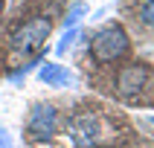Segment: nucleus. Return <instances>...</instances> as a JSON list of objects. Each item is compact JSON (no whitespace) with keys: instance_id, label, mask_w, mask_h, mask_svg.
Wrapping results in <instances>:
<instances>
[{"instance_id":"f257e3e1","label":"nucleus","mask_w":154,"mask_h":148,"mask_svg":"<svg viewBox=\"0 0 154 148\" xmlns=\"http://www.w3.org/2000/svg\"><path fill=\"white\" fill-rule=\"evenodd\" d=\"M87 55L99 67H111L119 64L131 55V35L125 32L122 23H102L93 29V35H87Z\"/></svg>"},{"instance_id":"f03ea898","label":"nucleus","mask_w":154,"mask_h":148,"mask_svg":"<svg viewBox=\"0 0 154 148\" xmlns=\"http://www.w3.org/2000/svg\"><path fill=\"white\" fill-rule=\"evenodd\" d=\"M52 32V20L47 15H29L12 29V50L17 55H35Z\"/></svg>"},{"instance_id":"7ed1b4c3","label":"nucleus","mask_w":154,"mask_h":148,"mask_svg":"<svg viewBox=\"0 0 154 148\" xmlns=\"http://www.w3.org/2000/svg\"><path fill=\"white\" fill-rule=\"evenodd\" d=\"M58 134V107L50 102H35L26 113V137L32 142H50Z\"/></svg>"},{"instance_id":"20e7f679","label":"nucleus","mask_w":154,"mask_h":148,"mask_svg":"<svg viewBox=\"0 0 154 148\" xmlns=\"http://www.w3.org/2000/svg\"><path fill=\"white\" fill-rule=\"evenodd\" d=\"M151 81V67L146 61H128L116 70V78H113V87L122 99H137L143 90Z\"/></svg>"},{"instance_id":"39448f33","label":"nucleus","mask_w":154,"mask_h":148,"mask_svg":"<svg viewBox=\"0 0 154 148\" xmlns=\"http://www.w3.org/2000/svg\"><path fill=\"white\" fill-rule=\"evenodd\" d=\"M99 137V119L93 113H76L67 122V139L73 148H90Z\"/></svg>"},{"instance_id":"423d86ee","label":"nucleus","mask_w":154,"mask_h":148,"mask_svg":"<svg viewBox=\"0 0 154 148\" xmlns=\"http://www.w3.org/2000/svg\"><path fill=\"white\" fill-rule=\"evenodd\" d=\"M35 73H38V81L52 87V90H67V87L76 84V73L70 67H64V64H58V61H50V58H44V64Z\"/></svg>"},{"instance_id":"0eeeda50","label":"nucleus","mask_w":154,"mask_h":148,"mask_svg":"<svg viewBox=\"0 0 154 148\" xmlns=\"http://www.w3.org/2000/svg\"><path fill=\"white\" fill-rule=\"evenodd\" d=\"M90 15V6H87L85 0H73L67 6V12H64V17H61V26L64 29H73V26H82V20Z\"/></svg>"},{"instance_id":"6e6552de","label":"nucleus","mask_w":154,"mask_h":148,"mask_svg":"<svg viewBox=\"0 0 154 148\" xmlns=\"http://www.w3.org/2000/svg\"><path fill=\"white\" fill-rule=\"evenodd\" d=\"M79 38H85V32H82V26H73V29H64V35L58 38V44H55V55H67L73 47H76Z\"/></svg>"},{"instance_id":"1a4fd4ad","label":"nucleus","mask_w":154,"mask_h":148,"mask_svg":"<svg viewBox=\"0 0 154 148\" xmlns=\"http://www.w3.org/2000/svg\"><path fill=\"white\" fill-rule=\"evenodd\" d=\"M134 17H137V23L154 29V0H143L137 6V12H134Z\"/></svg>"},{"instance_id":"9d476101","label":"nucleus","mask_w":154,"mask_h":148,"mask_svg":"<svg viewBox=\"0 0 154 148\" xmlns=\"http://www.w3.org/2000/svg\"><path fill=\"white\" fill-rule=\"evenodd\" d=\"M0 148H15V139L6 128H0Z\"/></svg>"},{"instance_id":"9b49d317","label":"nucleus","mask_w":154,"mask_h":148,"mask_svg":"<svg viewBox=\"0 0 154 148\" xmlns=\"http://www.w3.org/2000/svg\"><path fill=\"white\" fill-rule=\"evenodd\" d=\"M148 125H151V128H154V116H148Z\"/></svg>"}]
</instances>
